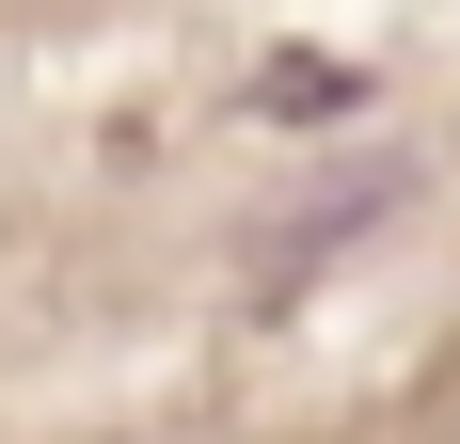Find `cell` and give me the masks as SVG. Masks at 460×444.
Listing matches in <instances>:
<instances>
[{"instance_id":"cell-1","label":"cell","mask_w":460,"mask_h":444,"mask_svg":"<svg viewBox=\"0 0 460 444\" xmlns=\"http://www.w3.org/2000/svg\"><path fill=\"white\" fill-rule=\"evenodd\" d=\"M254 111H270V128H333V111H366V80L318 64V48H286V64H254Z\"/></svg>"}]
</instances>
